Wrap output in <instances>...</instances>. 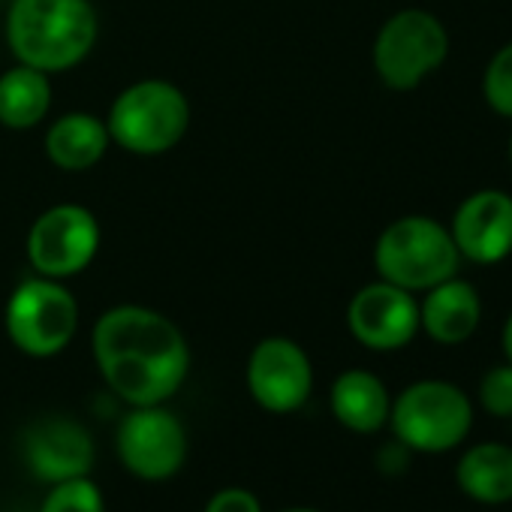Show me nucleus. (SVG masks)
Instances as JSON below:
<instances>
[{
    "label": "nucleus",
    "instance_id": "obj_1",
    "mask_svg": "<svg viewBox=\"0 0 512 512\" xmlns=\"http://www.w3.org/2000/svg\"><path fill=\"white\" fill-rule=\"evenodd\" d=\"M91 350L109 389L130 407L169 401L190 371L181 329L145 305L109 308L91 332Z\"/></svg>",
    "mask_w": 512,
    "mask_h": 512
},
{
    "label": "nucleus",
    "instance_id": "obj_2",
    "mask_svg": "<svg viewBox=\"0 0 512 512\" xmlns=\"http://www.w3.org/2000/svg\"><path fill=\"white\" fill-rule=\"evenodd\" d=\"M97 34L91 0H13L7 10L13 58L49 76L79 67L94 52Z\"/></svg>",
    "mask_w": 512,
    "mask_h": 512
},
{
    "label": "nucleus",
    "instance_id": "obj_3",
    "mask_svg": "<svg viewBox=\"0 0 512 512\" xmlns=\"http://www.w3.org/2000/svg\"><path fill=\"white\" fill-rule=\"evenodd\" d=\"M458 263L461 253L452 241L449 226L425 214L392 220L374 244V266L380 281H389L410 293H425L455 278Z\"/></svg>",
    "mask_w": 512,
    "mask_h": 512
},
{
    "label": "nucleus",
    "instance_id": "obj_4",
    "mask_svg": "<svg viewBox=\"0 0 512 512\" xmlns=\"http://www.w3.org/2000/svg\"><path fill=\"white\" fill-rule=\"evenodd\" d=\"M115 145L136 157H160L172 151L190 127V103L181 88L166 79H142L124 88L106 118Z\"/></svg>",
    "mask_w": 512,
    "mask_h": 512
},
{
    "label": "nucleus",
    "instance_id": "obj_5",
    "mask_svg": "<svg viewBox=\"0 0 512 512\" xmlns=\"http://www.w3.org/2000/svg\"><path fill=\"white\" fill-rule=\"evenodd\" d=\"M389 425L395 440L410 452L440 455L467 440L473 428V404L455 383L419 380L392 401Z\"/></svg>",
    "mask_w": 512,
    "mask_h": 512
},
{
    "label": "nucleus",
    "instance_id": "obj_6",
    "mask_svg": "<svg viewBox=\"0 0 512 512\" xmlns=\"http://www.w3.org/2000/svg\"><path fill=\"white\" fill-rule=\"evenodd\" d=\"M4 326L10 341L34 359L58 356L70 347L79 329V302L76 296L52 278H31L22 281L4 314Z\"/></svg>",
    "mask_w": 512,
    "mask_h": 512
},
{
    "label": "nucleus",
    "instance_id": "obj_7",
    "mask_svg": "<svg viewBox=\"0 0 512 512\" xmlns=\"http://www.w3.org/2000/svg\"><path fill=\"white\" fill-rule=\"evenodd\" d=\"M449 55V34L443 22L425 10L395 13L374 40V70L392 91H413Z\"/></svg>",
    "mask_w": 512,
    "mask_h": 512
},
{
    "label": "nucleus",
    "instance_id": "obj_8",
    "mask_svg": "<svg viewBox=\"0 0 512 512\" xmlns=\"http://www.w3.org/2000/svg\"><path fill=\"white\" fill-rule=\"evenodd\" d=\"M97 217L76 202L46 208L28 232V260L37 275L67 281L82 275L100 250Z\"/></svg>",
    "mask_w": 512,
    "mask_h": 512
},
{
    "label": "nucleus",
    "instance_id": "obj_9",
    "mask_svg": "<svg viewBox=\"0 0 512 512\" xmlns=\"http://www.w3.org/2000/svg\"><path fill=\"white\" fill-rule=\"evenodd\" d=\"M118 458L121 464L145 482L172 479L187 458V431L181 419L163 404L133 407L118 425Z\"/></svg>",
    "mask_w": 512,
    "mask_h": 512
},
{
    "label": "nucleus",
    "instance_id": "obj_10",
    "mask_svg": "<svg viewBox=\"0 0 512 512\" xmlns=\"http://www.w3.org/2000/svg\"><path fill=\"white\" fill-rule=\"evenodd\" d=\"M247 389L269 413H296L314 389V365L293 338H263L247 359Z\"/></svg>",
    "mask_w": 512,
    "mask_h": 512
},
{
    "label": "nucleus",
    "instance_id": "obj_11",
    "mask_svg": "<svg viewBox=\"0 0 512 512\" xmlns=\"http://www.w3.org/2000/svg\"><path fill=\"white\" fill-rule=\"evenodd\" d=\"M350 335L377 353L407 347L419 332V302L410 290L389 281H374L362 287L347 308Z\"/></svg>",
    "mask_w": 512,
    "mask_h": 512
},
{
    "label": "nucleus",
    "instance_id": "obj_12",
    "mask_svg": "<svg viewBox=\"0 0 512 512\" xmlns=\"http://www.w3.org/2000/svg\"><path fill=\"white\" fill-rule=\"evenodd\" d=\"M452 241L461 260L494 266L512 253V196L503 190L470 193L452 217Z\"/></svg>",
    "mask_w": 512,
    "mask_h": 512
},
{
    "label": "nucleus",
    "instance_id": "obj_13",
    "mask_svg": "<svg viewBox=\"0 0 512 512\" xmlns=\"http://www.w3.org/2000/svg\"><path fill=\"white\" fill-rule=\"evenodd\" d=\"M25 461L37 473V479L49 485L88 476L94 467V440L82 422L49 416L31 425L25 437Z\"/></svg>",
    "mask_w": 512,
    "mask_h": 512
},
{
    "label": "nucleus",
    "instance_id": "obj_14",
    "mask_svg": "<svg viewBox=\"0 0 512 512\" xmlns=\"http://www.w3.org/2000/svg\"><path fill=\"white\" fill-rule=\"evenodd\" d=\"M482 320V302L473 284L461 278H449L431 290H425V302L419 305V329L443 347L464 344Z\"/></svg>",
    "mask_w": 512,
    "mask_h": 512
},
{
    "label": "nucleus",
    "instance_id": "obj_15",
    "mask_svg": "<svg viewBox=\"0 0 512 512\" xmlns=\"http://www.w3.org/2000/svg\"><path fill=\"white\" fill-rule=\"evenodd\" d=\"M329 404L335 419L356 434H374L389 422L392 398L386 383L362 368L344 371L329 392Z\"/></svg>",
    "mask_w": 512,
    "mask_h": 512
},
{
    "label": "nucleus",
    "instance_id": "obj_16",
    "mask_svg": "<svg viewBox=\"0 0 512 512\" xmlns=\"http://www.w3.org/2000/svg\"><path fill=\"white\" fill-rule=\"evenodd\" d=\"M112 145L109 127L91 112L61 115L46 133V157L64 172H85L97 166Z\"/></svg>",
    "mask_w": 512,
    "mask_h": 512
},
{
    "label": "nucleus",
    "instance_id": "obj_17",
    "mask_svg": "<svg viewBox=\"0 0 512 512\" xmlns=\"http://www.w3.org/2000/svg\"><path fill=\"white\" fill-rule=\"evenodd\" d=\"M458 488L485 506H500L512 500V446L506 443H476L455 464Z\"/></svg>",
    "mask_w": 512,
    "mask_h": 512
},
{
    "label": "nucleus",
    "instance_id": "obj_18",
    "mask_svg": "<svg viewBox=\"0 0 512 512\" xmlns=\"http://www.w3.org/2000/svg\"><path fill=\"white\" fill-rule=\"evenodd\" d=\"M52 109L49 73L16 64L0 76V124L10 130L37 127Z\"/></svg>",
    "mask_w": 512,
    "mask_h": 512
},
{
    "label": "nucleus",
    "instance_id": "obj_19",
    "mask_svg": "<svg viewBox=\"0 0 512 512\" xmlns=\"http://www.w3.org/2000/svg\"><path fill=\"white\" fill-rule=\"evenodd\" d=\"M40 512H106V500L91 476H76L55 482Z\"/></svg>",
    "mask_w": 512,
    "mask_h": 512
},
{
    "label": "nucleus",
    "instance_id": "obj_20",
    "mask_svg": "<svg viewBox=\"0 0 512 512\" xmlns=\"http://www.w3.org/2000/svg\"><path fill=\"white\" fill-rule=\"evenodd\" d=\"M482 94L497 115L512 118V43H506L488 61L482 76Z\"/></svg>",
    "mask_w": 512,
    "mask_h": 512
},
{
    "label": "nucleus",
    "instance_id": "obj_21",
    "mask_svg": "<svg viewBox=\"0 0 512 512\" xmlns=\"http://www.w3.org/2000/svg\"><path fill=\"white\" fill-rule=\"evenodd\" d=\"M479 401L497 419H509L512 416V365L509 362L491 368L482 377V383H479Z\"/></svg>",
    "mask_w": 512,
    "mask_h": 512
},
{
    "label": "nucleus",
    "instance_id": "obj_22",
    "mask_svg": "<svg viewBox=\"0 0 512 512\" xmlns=\"http://www.w3.org/2000/svg\"><path fill=\"white\" fill-rule=\"evenodd\" d=\"M205 512H263V503L247 488H220L211 494Z\"/></svg>",
    "mask_w": 512,
    "mask_h": 512
},
{
    "label": "nucleus",
    "instance_id": "obj_23",
    "mask_svg": "<svg viewBox=\"0 0 512 512\" xmlns=\"http://www.w3.org/2000/svg\"><path fill=\"white\" fill-rule=\"evenodd\" d=\"M407 455H410V449H407L401 440H395V443H389V446H383V449H380L377 464H380V470H383V473L395 476V473H401V470L407 467Z\"/></svg>",
    "mask_w": 512,
    "mask_h": 512
},
{
    "label": "nucleus",
    "instance_id": "obj_24",
    "mask_svg": "<svg viewBox=\"0 0 512 512\" xmlns=\"http://www.w3.org/2000/svg\"><path fill=\"white\" fill-rule=\"evenodd\" d=\"M503 353H506V362L512 365V314L503 326Z\"/></svg>",
    "mask_w": 512,
    "mask_h": 512
},
{
    "label": "nucleus",
    "instance_id": "obj_25",
    "mask_svg": "<svg viewBox=\"0 0 512 512\" xmlns=\"http://www.w3.org/2000/svg\"><path fill=\"white\" fill-rule=\"evenodd\" d=\"M284 512H317V509H305V506H296V509H284Z\"/></svg>",
    "mask_w": 512,
    "mask_h": 512
},
{
    "label": "nucleus",
    "instance_id": "obj_26",
    "mask_svg": "<svg viewBox=\"0 0 512 512\" xmlns=\"http://www.w3.org/2000/svg\"><path fill=\"white\" fill-rule=\"evenodd\" d=\"M509 163H512V139H509Z\"/></svg>",
    "mask_w": 512,
    "mask_h": 512
}]
</instances>
